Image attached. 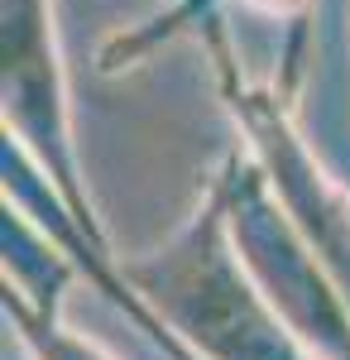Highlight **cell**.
<instances>
[{
	"instance_id": "1",
	"label": "cell",
	"mask_w": 350,
	"mask_h": 360,
	"mask_svg": "<svg viewBox=\"0 0 350 360\" xmlns=\"http://www.w3.org/2000/svg\"><path fill=\"white\" fill-rule=\"evenodd\" d=\"M226 231L231 188L221 183L173 245L120 259V269L202 360H302L293 327L273 312L240 255H231Z\"/></svg>"
},
{
	"instance_id": "2",
	"label": "cell",
	"mask_w": 350,
	"mask_h": 360,
	"mask_svg": "<svg viewBox=\"0 0 350 360\" xmlns=\"http://www.w3.org/2000/svg\"><path fill=\"white\" fill-rule=\"evenodd\" d=\"M5 312L15 317L20 341L29 346V356H34V360H106L91 341L72 336L63 322H58V307H34L25 293L10 288V283H5Z\"/></svg>"
}]
</instances>
